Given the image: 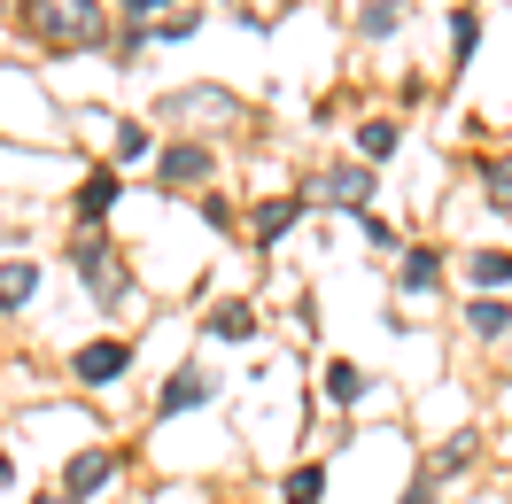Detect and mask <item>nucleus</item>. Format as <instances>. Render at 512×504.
<instances>
[{
    "instance_id": "19",
    "label": "nucleus",
    "mask_w": 512,
    "mask_h": 504,
    "mask_svg": "<svg viewBox=\"0 0 512 504\" xmlns=\"http://www.w3.org/2000/svg\"><path fill=\"white\" fill-rule=\"evenodd\" d=\"M396 148H404V125H396V117H365V125H357V163H388Z\"/></svg>"
},
{
    "instance_id": "29",
    "label": "nucleus",
    "mask_w": 512,
    "mask_h": 504,
    "mask_svg": "<svg viewBox=\"0 0 512 504\" xmlns=\"http://www.w3.org/2000/svg\"><path fill=\"white\" fill-rule=\"evenodd\" d=\"M0 481H16V458H8V450H0Z\"/></svg>"
},
{
    "instance_id": "13",
    "label": "nucleus",
    "mask_w": 512,
    "mask_h": 504,
    "mask_svg": "<svg viewBox=\"0 0 512 504\" xmlns=\"http://www.w3.org/2000/svg\"><path fill=\"white\" fill-rule=\"evenodd\" d=\"M319 396H326V404H342V411H357L365 396H373V373H365V365H350V357H326Z\"/></svg>"
},
{
    "instance_id": "12",
    "label": "nucleus",
    "mask_w": 512,
    "mask_h": 504,
    "mask_svg": "<svg viewBox=\"0 0 512 504\" xmlns=\"http://www.w3.org/2000/svg\"><path fill=\"white\" fill-rule=\"evenodd\" d=\"M474 466H481V435L474 427H458V435H443L435 450H427V473H435V481H466Z\"/></svg>"
},
{
    "instance_id": "23",
    "label": "nucleus",
    "mask_w": 512,
    "mask_h": 504,
    "mask_svg": "<svg viewBox=\"0 0 512 504\" xmlns=\"http://www.w3.org/2000/svg\"><path fill=\"white\" fill-rule=\"evenodd\" d=\"M481 202H489V210H512V156L481 163Z\"/></svg>"
},
{
    "instance_id": "1",
    "label": "nucleus",
    "mask_w": 512,
    "mask_h": 504,
    "mask_svg": "<svg viewBox=\"0 0 512 504\" xmlns=\"http://www.w3.org/2000/svg\"><path fill=\"white\" fill-rule=\"evenodd\" d=\"M70 272L86 280V295H94L101 311H125L132 303V264H125V249H109L101 233H70Z\"/></svg>"
},
{
    "instance_id": "24",
    "label": "nucleus",
    "mask_w": 512,
    "mask_h": 504,
    "mask_svg": "<svg viewBox=\"0 0 512 504\" xmlns=\"http://www.w3.org/2000/svg\"><path fill=\"white\" fill-rule=\"evenodd\" d=\"M171 8H179V0H117V16H125L132 32H156V24L171 16Z\"/></svg>"
},
{
    "instance_id": "28",
    "label": "nucleus",
    "mask_w": 512,
    "mask_h": 504,
    "mask_svg": "<svg viewBox=\"0 0 512 504\" xmlns=\"http://www.w3.org/2000/svg\"><path fill=\"white\" fill-rule=\"evenodd\" d=\"M148 47H156V39H148V32H132V24H125V39H117V63H148Z\"/></svg>"
},
{
    "instance_id": "10",
    "label": "nucleus",
    "mask_w": 512,
    "mask_h": 504,
    "mask_svg": "<svg viewBox=\"0 0 512 504\" xmlns=\"http://www.w3.org/2000/svg\"><path fill=\"white\" fill-rule=\"evenodd\" d=\"M303 218H311V202H303V194H264V202L249 210V233H256V249L288 241V233H295Z\"/></svg>"
},
{
    "instance_id": "9",
    "label": "nucleus",
    "mask_w": 512,
    "mask_h": 504,
    "mask_svg": "<svg viewBox=\"0 0 512 504\" xmlns=\"http://www.w3.org/2000/svg\"><path fill=\"white\" fill-rule=\"evenodd\" d=\"M202 404H218V373L210 365H179L156 388V419H179V411H202Z\"/></svg>"
},
{
    "instance_id": "2",
    "label": "nucleus",
    "mask_w": 512,
    "mask_h": 504,
    "mask_svg": "<svg viewBox=\"0 0 512 504\" xmlns=\"http://www.w3.org/2000/svg\"><path fill=\"white\" fill-rule=\"evenodd\" d=\"M24 24H32V39H47V47H101V39H109L101 0H24Z\"/></svg>"
},
{
    "instance_id": "15",
    "label": "nucleus",
    "mask_w": 512,
    "mask_h": 504,
    "mask_svg": "<svg viewBox=\"0 0 512 504\" xmlns=\"http://www.w3.org/2000/svg\"><path fill=\"white\" fill-rule=\"evenodd\" d=\"M280 504H326V458H295L280 473Z\"/></svg>"
},
{
    "instance_id": "21",
    "label": "nucleus",
    "mask_w": 512,
    "mask_h": 504,
    "mask_svg": "<svg viewBox=\"0 0 512 504\" xmlns=\"http://www.w3.org/2000/svg\"><path fill=\"white\" fill-rule=\"evenodd\" d=\"M109 156H117V163H148V156H156V132H148V125H117V132H109Z\"/></svg>"
},
{
    "instance_id": "17",
    "label": "nucleus",
    "mask_w": 512,
    "mask_h": 504,
    "mask_svg": "<svg viewBox=\"0 0 512 504\" xmlns=\"http://www.w3.org/2000/svg\"><path fill=\"white\" fill-rule=\"evenodd\" d=\"M39 295V264L32 256H0V311H24Z\"/></svg>"
},
{
    "instance_id": "27",
    "label": "nucleus",
    "mask_w": 512,
    "mask_h": 504,
    "mask_svg": "<svg viewBox=\"0 0 512 504\" xmlns=\"http://www.w3.org/2000/svg\"><path fill=\"white\" fill-rule=\"evenodd\" d=\"M404 504H443V481H435V473L419 466L412 481H404Z\"/></svg>"
},
{
    "instance_id": "11",
    "label": "nucleus",
    "mask_w": 512,
    "mask_h": 504,
    "mask_svg": "<svg viewBox=\"0 0 512 504\" xmlns=\"http://www.w3.org/2000/svg\"><path fill=\"white\" fill-rule=\"evenodd\" d=\"M443 249H427V241H404V256H396V287H404V295H435V287H443Z\"/></svg>"
},
{
    "instance_id": "6",
    "label": "nucleus",
    "mask_w": 512,
    "mask_h": 504,
    "mask_svg": "<svg viewBox=\"0 0 512 504\" xmlns=\"http://www.w3.org/2000/svg\"><path fill=\"white\" fill-rule=\"evenodd\" d=\"M365 194H373V163H319V171H311V187H303V202H311V210H365Z\"/></svg>"
},
{
    "instance_id": "14",
    "label": "nucleus",
    "mask_w": 512,
    "mask_h": 504,
    "mask_svg": "<svg viewBox=\"0 0 512 504\" xmlns=\"http://www.w3.org/2000/svg\"><path fill=\"white\" fill-rule=\"evenodd\" d=\"M466 287H481V295H497V287H512V249H466Z\"/></svg>"
},
{
    "instance_id": "25",
    "label": "nucleus",
    "mask_w": 512,
    "mask_h": 504,
    "mask_svg": "<svg viewBox=\"0 0 512 504\" xmlns=\"http://www.w3.org/2000/svg\"><path fill=\"white\" fill-rule=\"evenodd\" d=\"M194 32H202V8H171V16H163V24H156L148 39H163V47H179V39H194Z\"/></svg>"
},
{
    "instance_id": "7",
    "label": "nucleus",
    "mask_w": 512,
    "mask_h": 504,
    "mask_svg": "<svg viewBox=\"0 0 512 504\" xmlns=\"http://www.w3.org/2000/svg\"><path fill=\"white\" fill-rule=\"evenodd\" d=\"M156 171H163V187H171V194L210 187V179H218V148L187 132V140H171V148H163V163H156Z\"/></svg>"
},
{
    "instance_id": "32",
    "label": "nucleus",
    "mask_w": 512,
    "mask_h": 504,
    "mask_svg": "<svg viewBox=\"0 0 512 504\" xmlns=\"http://www.w3.org/2000/svg\"><path fill=\"white\" fill-rule=\"evenodd\" d=\"M0 241H8V210H0Z\"/></svg>"
},
{
    "instance_id": "5",
    "label": "nucleus",
    "mask_w": 512,
    "mask_h": 504,
    "mask_svg": "<svg viewBox=\"0 0 512 504\" xmlns=\"http://www.w3.org/2000/svg\"><path fill=\"white\" fill-rule=\"evenodd\" d=\"M70 380L78 388H117V380H132V342L125 334H94V342H78L70 349Z\"/></svg>"
},
{
    "instance_id": "30",
    "label": "nucleus",
    "mask_w": 512,
    "mask_h": 504,
    "mask_svg": "<svg viewBox=\"0 0 512 504\" xmlns=\"http://www.w3.org/2000/svg\"><path fill=\"white\" fill-rule=\"evenodd\" d=\"M32 504H70V497H63V489H47V497H32Z\"/></svg>"
},
{
    "instance_id": "18",
    "label": "nucleus",
    "mask_w": 512,
    "mask_h": 504,
    "mask_svg": "<svg viewBox=\"0 0 512 504\" xmlns=\"http://www.w3.org/2000/svg\"><path fill=\"white\" fill-rule=\"evenodd\" d=\"M350 32L357 39H396V32H404V0H357Z\"/></svg>"
},
{
    "instance_id": "26",
    "label": "nucleus",
    "mask_w": 512,
    "mask_h": 504,
    "mask_svg": "<svg viewBox=\"0 0 512 504\" xmlns=\"http://www.w3.org/2000/svg\"><path fill=\"white\" fill-rule=\"evenodd\" d=\"M357 225H365V241H373L381 256H404V233H396V225H388L381 210H357Z\"/></svg>"
},
{
    "instance_id": "4",
    "label": "nucleus",
    "mask_w": 512,
    "mask_h": 504,
    "mask_svg": "<svg viewBox=\"0 0 512 504\" xmlns=\"http://www.w3.org/2000/svg\"><path fill=\"white\" fill-rule=\"evenodd\" d=\"M125 466H132V450H117V442H78V450L63 458V473H55V489H63L70 504H94Z\"/></svg>"
},
{
    "instance_id": "22",
    "label": "nucleus",
    "mask_w": 512,
    "mask_h": 504,
    "mask_svg": "<svg viewBox=\"0 0 512 504\" xmlns=\"http://www.w3.org/2000/svg\"><path fill=\"white\" fill-rule=\"evenodd\" d=\"M474 47H481V16L474 8H450V55H458V70L474 63Z\"/></svg>"
},
{
    "instance_id": "20",
    "label": "nucleus",
    "mask_w": 512,
    "mask_h": 504,
    "mask_svg": "<svg viewBox=\"0 0 512 504\" xmlns=\"http://www.w3.org/2000/svg\"><path fill=\"white\" fill-rule=\"evenodd\" d=\"M256 326H264V318H256V303H241V295L210 311V334H218V342H256Z\"/></svg>"
},
{
    "instance_id": "16",
    "label": "nucleus",
    "mask_w": 512,
    "mask_h": 504,
    "mask_svg": "<svg viewBox=\"0 0 512 504\" xmlns=\"http://www.w3.org/2000/svg\"><path fill=\"white\" fill-rule=\"evenodd\" d=\"M466 334H474V342H505L512 334V303L505 295H474V303H466Z\"/></svg>"
},
{
    "instance_id": "3",
    "label": "nucleus",
    "mask_w": 512,
    "mask_h": 504,
    "mask_svg": "<svg viewBox=\"0 0 512 504\" xmlns=\"http://www.w3.org/2000/svg\"><path fill=\"white\" fill-rule=\"evenodd\" d=\"M156 117L163 125H194V140H202V132H233L249 117V101L233 94V86H171L156 101Z\"/></svg>"
},
{
    "instance_id": "8",
    "label": "nucleus",
    "mask_w": 512,
    "mask_h": 504,
    "mask_svg": "<svg viewBox=\"0 0 512 504\" xmlns=\"http://www.w3.org/2000/svg\"><path fill=\"white\" fill-rule=\"evenodd\" d=\"M117 194H125V179H117V163H101V171H86L78 187H70V225L78 233H94L109 210H117Z\"/></svg>"
},
{
    "instance_id": "31",
    "label": "nucleus",
    "mask_w": 512,
    "mask_h": 504,
    "mask_svg": "<svg viewBox=\"0 0 512 504\" xmlns=\"http://www.w3.org/2000/svg\"><path fill=\"white\" fill-rule=\"evenodd\" d=\"M8 8H24V0H0V16H8Z\"/></svg>"
}]
</instances>
